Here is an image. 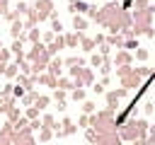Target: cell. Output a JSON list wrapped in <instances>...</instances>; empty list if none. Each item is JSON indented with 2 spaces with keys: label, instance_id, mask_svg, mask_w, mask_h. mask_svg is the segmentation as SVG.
<instances>
[{
  "label": "cell",
  "instance_id": "cell-1",
  "mask_svg": "<svg viewBox=\"0 0 155 145\" xmlns=\"http://www.w3.org/2000/svg\"><path fill=\"white\" fill-rule=\"evenodd\" d=\"M148 133V121L138 118V121H128L126 126H121V138L124 140H138Z\"/></svg>",
  "mask_w": 155,
  "mask_h": 145
},
{
  "label": "cell",
  "instance_id": "cell-2",
  "mask_svg": "<svg viewBox=\"0 0 155 145\" xmlns=\"http://www.w3.org/2000/svg\"><path fill=\"white\" fill-rule=\"evenodd\" d=\"M36 17H39V22L46 19V17H51V0H41V2H36Z\"/></svg>",
  "mask_w": 155,
  "mask_h": 145
},
{
  "label": "cell",
  "instance_id": "cell-3",
  "mask_svg": "<svg viewBox=\"0 0 155 145\" xmlns=\"http://www.w3.org/2000/svg\"><path fill=\"white\" fill-rule=\"evenodd\" d=\"M61 68H63V60H61V58H53L51 65H48V75H51V77L61 75Z\"/></svg>",
  "mask_w": 155,
  "mask_h": 145
},
{
  "label": "cell",
  "instance_id": "cell-4",
  "mask_svg": "<svg viewBox=\"0 0 155 145\" xmlns=\"http://www.w3.org/2000/svg\"><path fill=\"white\" fill-rule=\"evenodd\" d=\"M90 7H87V2H82V0H70V12H87Z\"/></svg>",
  "mask_w": 155,
  "mask_h": 145
},
{
  "label": "cell",
  "instance_id": "cell-5",
  "mask_svg": "<svg viewBox=\"0 0 155 145\" xmlns=\"http://www.w3.org/2000/svg\"><path fill=\"white\" fill-rule=\"evenodd\" d=\"M22 29H24V24H22V22H12V29H10V34H12L15 39H19V41H22V39H24Z\"/></svg>",
  "mask_w": 155,
  "mask_h": 145
},
{
  "label": "cell",
  "instance_id": "cell-6",
  "mask_svg": "<svg viewBox=\"0 0 155 145\" xmlns=\"http://www.w3.org/2000/svg\"><path fill=\"white\" fill-rule=\"evenodd\" d=\"M73 27H75V29H78V34H80V31H82V29L87 27V19H85V17H78V14H75V17H73Z\"/></svg>",
  "mask_w": 155,
  "mask_h": 145
},
{
  "label": "cell",
  "instance_id": "cell-7",
  "mask_svg": "<svg viewBox=\"0 0 155 145\" xmlns=\"http://www.w3.org/2000/svg\"><path fill=\"white\" fill-rule=\"evenodd\" d=\"M80 36H82V34H65V36H63V39H65V46H78Z\"/></svg>",
  "mask_w": 155,
  "mask_h": 145
},
{
  "label": "cell",
  "instance_id": "cell-8",
  "mask_svg": "<svg viewBox=\"0 0 155 145\" xmlns=\"http://www.w3.org/2000/svg\"><path fill=\"white\" fill-rule=\"evenodd\" d=\"M133 72H136L138 77H153V70H150V68H145V65H140V68H133Z\"/></svg>",
  "mask_w": 155,
  "mask_h": 145
},
{
  "label": "cell",
  "instance_id": "cell-9",
  "mask_svg": "<svg viewBox=\"0 0 155 145\" xmlns=\"http://www.w3.org/2000/svg\"><path fill=\"white\" fill-rule=\"evenodd\" d=\"M36 99H39V94H36V92L24 94V104H27V106H34V104H36Z\"/></svg>",
  "mask_w": 155,
  "mask_h": 145
},
{
  "label": "cell",
  "instance_id": "cell-10",
  "mask_svg": "<svg viewBox=\"0 0 155 145\" xmlns=\"http://www.w3.org/2000/svg\"><path fill=\"white\" fill-rule=\"evenodd\" d=\"M80 41H82V48L85 51H92L97 44H94V39H85V36H80Z\"/></svg>",
  "mask_w": 155,
  "mask_h": 145
},
{
  "label": "cell",
  "instance_id": "cell-11",
  "mask_svg": "<svg viewBox=\"0 0 155 145\" xmlns=\"http://www.w3.org/2000/svg\"><path fill=\"white\" fill-rule=\"evenodd\" d=\"M7 118H10L12 123H17V121H19V109H17V106H12V109L7 111Z\"/></svg>",
  "mask_w": 155,
  "mask_h": 145
},
{
  "label": "cell",
  "instance_id": "cell-12",
  "mask_svg": "<svg viewBox=\"0 0 155 145\" xmlns=\"http://www.w3.org/2000/svg\"><path fill=\"white\" fill-rule=\"evenodd\" d=\"M116 63H121V65H128V63H131V56H128V53H124V51H121V53H119V56H116Z\"/></svg>",
  "mask_w": 155,
  "mask_h": 145
},
{
  "label": "cell",
  "instance_id": "cell-13",
  "mask_svg": "<svg viewBox=\"0 0 155 145\" xmlns=\"http://www.w3.org/2000/svg\"><path fill=\"white\" fill-rule=\"evenodd\" d=\"M17 68H19V65H15V63H7V68H5V75H7V77H15V75H17Z\"/></svg>",
  "mask_w": 155,
  "mask_h": 145
},
{
  "label": "cell",
  "instance_id": "cell-14",
  "mask_svg": "<svg viewBox=\"0 0 155 145\" xmlns=\"http://www.w3.org/2000/svg\"><path fill=\"white\" fill-rule=\"evenodd\" d=\"M70 87H75V85H73L68 77H61V80H58V89H70Z\"/></svg>",
  "mask_w": 155,
  "mask_h": 145
},
{
  "label": "cell",
  "instance_id": "cell-15",
  "mask_svg": "<svg viewBox=\"0 0 155 145\" xmlns=\"http://www.w3.org/2000/svg\"><path fill=\"white\" fill-rule=\"evenodd\" d=\"M24 89H27V87H22V85H15V87H12V97H22V99H24V94H27Z\"/></svg>",
  "mask_w": 155,
  "mask_h": 145
},
{
  "label": "cell",
  "instance_id": "cell-16",
  "mask_svg": "<svg viewBox=\"0 0 155 145\" xmlns=\"http://www.w3.org/2000/svg\"><path fill=\"white\" fill-rule=\"evenodd\" d=\"M39 111H41L39 106H29V109H27V118H31V121L39 118Z\"/></svg>",
  "mask_w": 155,
  "mask_h": 145
},
{
  "label": "cell",
  "instance_id": "cell-17",
  "mask_svg": "<svg viewBox=\"0 0 155 145\" xmlns=\"http://www.w3.org/2000/svg\"><path fill=\"white\" fill-rule=\"evenodd\" d=\"M90 63H92V65H97V68H99V65H102V63H104V56H102V53H94V56H92V58H90Z\"/></svg>",
  "mask_w": 155,
  "mask_h": 145
},
{
  "label": "cell",
  "instance_id": "cell-18",
  "mask_svg": "<svg viewBox=\"0 0 155 145\" xmlns=\"http://www.w3.org/2000/svg\"><path fill=\"white\" fill-rule=\"evenodd\" d=\"M107 102H109V106L114 109V106H116V102H119V94H116V92H109V94H107Z\"/></svg>",
  "mask_w": 155,
  "mask_h": 145
},
{
  "label": "cell",
  "instance_id": "cell-19",
  "mask_svg": "<svg viewBox=\"0 0 155 145\" xmlns=\"http://www.w3.org/2000/svg\"><path fill=\"white\" fill-rule=\"evenodd\" d=\"M48 102H51L48 97H44V94H39V99H36V104H34V106H39V109H46V104H48Z\"/></svg>",
  "mask_w": 155,
  "mask_h": 145
},
{
  "label": "cell",
  "instance_id": "cell-20",
  "mask_svg": "<svg viewBox=\"0 0 155 145\" xmlns=\"http://www.w3.org/2000/svg\"><path fill=\"white\" fill-rule=\"evenodd\" d=\"M41 123H44V128H56V126H53V123H56V121H53V116H51V114H46V116H44V121H41Z\"/></svg>",
  "mask_w": 155,
  "mask_h": 145
},
{
  "label": "cell",
  "instance_id": "cell-21",
  "mask_svg": "<svg viewBox=\"0 0 155 145\" xmlns=\"http://www.w3.org/2000/svg\"><path fill=\"white\" fill-rule=\"evenodd\" d=\"M124 46H126L128 51H138V48H140V46H138V41H133V39H128V41H126Z\"/></svg>",
  "mask_w": 155,
  "mask_h": 145
},
{
  "label": "cell",
  "instance_id": "cell-22",
  "mask_svg": "<svg viewBox=\"0 0 155 145\" xmlns=\"http://www.w3.org/2000/svg\"><path fill=\"white\" fill-rule=\"evenodd\" d=\"M73 99H75V102H80V99H85V92H82L80 87H75V89H73Z\"/></svg>",
  "mask_w": 155,
  "mask_h": 145
},
{
  "label": "cell",
  "instance_id": "cell-23",
  "mask_svg": "<svg viewBox=\"0 0 155 145\" xmlns=\"http://www.w3.org/2000/svg\"><path fill=\"white\" fill-rule=\"evenodd\" d=\"M53 99L56 102H65V89H56L53 92Z\"/></svg>",
  "mask_w": 155,
  "mask_h": 145
},
{
  "label": "cell",
  "instance_id": "cell-24",
  "mask_svg": "<svg viewBox=\"0 0 155 145\" xmlns=\"http://www.w3.org/2000/svg\"><path fill=\"white\" fill-rule=\"evenodd\" d=\"M94 109H97V106H94V102H85V104H82V111H85V114H92Z\"/></svg>",
  "mask_w": 155,
  "mask_h": 145
},
{
  "label": "cell",
  "instance_id": "cell-25",
  "mask_svg": "<svg viewBox=\"0 0 155 145\" xmlns=\"http://www.w3.org/2000/svg\"><path fill=\"white\" fill-rule=\"evenodd\" d=\"M78 123H80L82 128H87V126L92 123V116H87V114H85V116H80V121H78Z\"/></svg>",
  "mask_w": 155,
  "mask_h": 145
},
{
  "label": "cell",
  "instance_id": "cell-26",
  "mask_svg": "<svg viewBox=\"0 0 155 145\" xmlns=\"http://www.w3.org/2000/svg\"><path fill=\"white\" fill-rule=\"evenodd\" d=\"M39 135H41V140H51V135H53V133H51V128H41V130H39Z\"/></svg>",
  "mask_w": 155,
  "mask_h": 145
},
{
  "label": "cell",
  "instance_id": "cell-27",
  "mask_svg": "<svg viewBox=\"0 0 155 145\" xmlns=\"http://www.w3.org/2000/svg\"><path fill=\"white\" fill-rule=\"evenodd\" d=\"M10 53H12V51H7V48H0V63H7V60H10Z\"/></svg>",
  "mask_w": 155,
  "mask_h": 145
},
{
  "label": "cell",
  "instance_id": "cell-28",
  "mask_svg": "<svg viewBox=\"0 0 155 145\" xmlns=\"http://www.w3.org/2000/svg\"><path fill=\"white\" fill-rule=\"evenodd\" d=\"M29 41L39 44V31H36V29H29Z\"/></svg>",
  "mask_w": 155,
  "mask_h": 145
},
{
  "label": "cell",
  "instance_id": "cell-29",
  "mask_svg": "<svg viewBox=\"0 0 155 145\" xmlns=\"http://www.w3.org/2000/svg\"><path fill=\"white\" fill-rule=\"evenodd\" d=\"M136 58H138V60H145V58H148V51H145V48H138V51H136Z\"/></svg>",
  "mask_w": 155,
  "mask_h": 145
},
{
  "label": "cell",
  "instance_id": "cell-30",
  "mask_svg": "<svg viewBox=\"0 0 155 145\" xmlns=\"http://www.w3.org/2000/svg\"><path fill=\"white\" fill-rule=\"evenodd\" d=\"M143 109H145V114H153V111H155V104L148 102V104H143Z\"/></svg>",
  "mask_w": 155,
  "mask_h": 145
},
{
  "label": "cell",
  "instance_id": "cell-31",
  "mask_svg": "<svg viewBox=\"0 0 155 145\" xmlns=\"http://www.w3.org/2000/svg\"><path fill=\"white\" fill-rule=\"evenodd\" d=\"M53 31H58V34H61V31H63V24H61V22H58V19H53Z\"/></svg>",
  "mask_w": 155,
  "mask_h": 145
},
{
  "label": "cell",
  "instance_id": "cell-32",
  "mask_svg": "<svg viewBox=\"0 0 155 145\" xmlns=\"http://www.w3.org/2000/svg\"><path fill=\"white\" fill-rule=\"evenodd\" d=\"M133 5H136V7H140V10H143V7H148V0H133Z\"/></svg>",
  "mask_w": 155,
  "mask_h": 145
},
{
  "label": "cell",
  "instance_id": "cell-33",
  "mask_svg": "<svg viewBox=\"0 0 155 145\" xmlns=\"http://www.w3.org/2000/svg\"><path fill=\"white\" fill-rule=\"evenodd\" d=\"M53 34H56V31H46V34H44V41H51V44H53Z\"/></svg>",
  "mask_w": 155,
  "mask_h": 145
},
{
  "label": "cell",
  "instance_id": "cell-34",
  "mask_svg": "<svg viewBox=\"0 0 155 145\" xmlns=\"http://www.w3.org/2000/svg\"><path fill=\"white\" fill-rule=\"evenodd\" d=\"M92 89H94L97 94H102V92H104V87H102V85H92Z\"/></svg>",
  "mask_w": 155,
  "mask_h": 145
},
{
  "label": "cell",
  "instance_id": "cell-35",
  "mask_svg": "<svg viewBox=\"0 0 155 145\" xmlns=\"http://www.w3.org/2000/svg\"><path fill=\"white\" fill-rule=\"evenodd\" d=\"M133 145H148V140H143V138H138V140H133Z\"/></svg>",
  "mask_w": 155,
  "mask_h": 145
},
{
  "label": "cell",
  "instance_id": "cell-36",
  "mask_svg": "<svg viewBox=\"0 0 155 145\" xmlns=\"http://www.w3.org/2000/svg\"><path fill=\"white\" fill-rule=\"evenodd\" d=\"M5 7H7V0H0V12H5Z\"/></svg>",
  "mask_w": 155,
  "mask_h": 145
},
{
  "label": "cell",
  "instance_id": "cell-37",
  "mask_svg": "<svg viewBox=\"0 0 155 145\" xmlns=\"http://www.w3.org/2000/svg\"><path fill=\"white\" fill-rule=\"evenodd\" d=\"M5 68H7V63H0V72H5Z\"/></svg>",
  "mask_w": 155,
  "mask_h": 145
},
{
  "label": "cell",
  "instance_id": "cell-38",
  "mask_svg": "<svg viewBox=\"0 0 155 145\" xmlns=\"http://www.w3.org/2000/svg\"><path fill=\"white\" fill-rule=\"evenodd\" d=\"M0 48H2V44H0Z\"/></svg>",
  "mask_w": 155,
  "mask_h": 145
}]
</instances>
